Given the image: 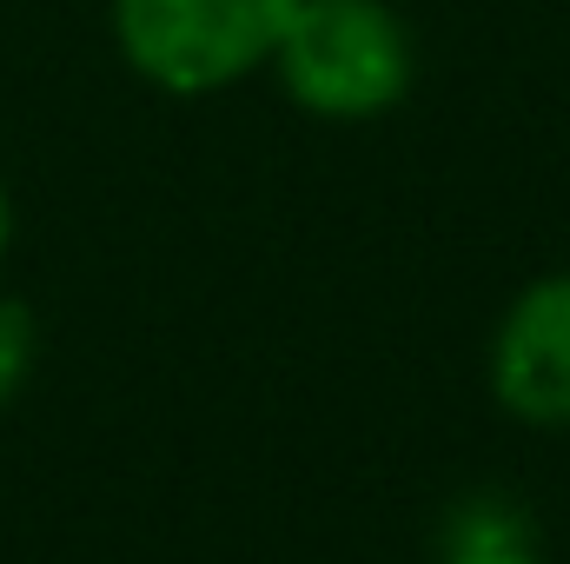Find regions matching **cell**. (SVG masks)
I'll list each match as a JSON object with an SVG mask.
<instances>
[{
	"label": "cell",
	"instance_id": "obj_1",
	"mask_svg": "<svg viewBox=\"0 0 570 564\" xmlns=\"http://www.w3.org/2000/svg\"><path fill=\"white\" fill-rule=\"evenodd\" d=\"M292 107L318 120H379L419 80V40L392 0H298L273 47Z\"/></svg>",
	"mask_w": 570,
	"mask_h": 564
},
{
	"label": "cell",
	"instance_id": "obj_2",
	"mask_svg": "<svg viewBox=\"0 0 570 564\" xmlns=\"http://www.w3.org/2000/svg\"><path fill=\"white\" fill-rule=\"evenodd\" d=\"M298 0H107L120 60L146 87L199 100L259 74Z\"/></svg>",
	"mask_w": 570,
	"mask_h": 564
},
{
	"label": "cell",
	"instance_id": "obj_3",
	"mask_svg": "<svg viewBox=\"0 0 570 564\" xmlns=\"http://www.w3.org/2000/svg\"><path fill=\"white\" fill-rule=\"evenodd\" d=\"M491 386L524 425H570V273L511 299L491 339Z\"/></svg>",
	"mask_w": 570,
	"mask_h": 564
},
{
	"label": "cell",
	"instance_id": "obj_4",
	"mask_svg": "<svg viewBox=\"0 0 570 564\" xmlns=\"http://www.w3.org/2000/svg\"><path fill=\"white\" fill-rule=\"evenodd\" d=\"M524 532H531V518H524L518 505H504V498H471V505H458V518H451V552L524 545Z\"/></svg>",
	"mask_w": 570,
	"mask_h": 564
},
{
	"label": "cell",
	"instance_id": "obj_5",
	"mask_svg": "<svg viewBox=\"0 0 570 564\" xmlns=\"http://www.w3.org/2000/svg\"><path fill=\"white\" fill-rule=\"evenodd\" d=\"M33 352H40V332H33V312L20 299L0 292V406L20 399L27 372H33Z\"/></svg>",
	"mask_w": 570,
	"mask_h": 564
},
{
	"label": "cell",
	"instance_id": "obj_6",
	"mask_svg": "<svg viewBox=\"0 0 570 564\" xmlns=\"http://www.w3.org/2000/svg\"><path fill=\"white\" fill-rule=\"evenodd\" d=\"M451 564H538L531 545H484V552H451Z\"/></svg>",
	"mask_w": 570,
	"mask_h": 564
},
{
	"label": "cell",
	"instance_id": "obj_7",
	"mask_svg": "<svg viewBox=\"0 0 570 564\" xmlns=\"http://www.w3.org/2000/svg\"><path fill=\"white\" fill-rule=\"evenodd\" d=\"M7 240H13V200H7V179H0V253H7Z\"/></svg>",
	"mask_w": 570,
	"mask_h": 564
}]
</instances>
